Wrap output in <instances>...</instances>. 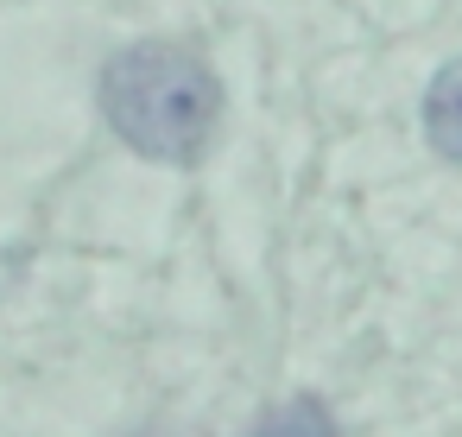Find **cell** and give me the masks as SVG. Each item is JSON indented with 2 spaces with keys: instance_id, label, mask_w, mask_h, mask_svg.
Listing matches in <instances>:
<instances>
[{
  "instance_id": "cell-2",
  "label": "cell",
  "mask_w": 462,
  "mask_h": 437,
  "mask_svg": "<svg viewBox=\"0 0 462 437\" xmlns=\"http://www.w3.org/2000/svg\"><path fill=\"white\" fill-rule=\"evenodd\" d=\"M424 134H430V146L449 165H462V58H449L430 77V89H424Z\"/></svg>"
},
{
  "instance_id": "cell-3",
  "label": "cell",
  "mask_w": 462,
  "mask_h": 437,
  "mask_svg": "<svg viewBox=\"0 0 462 437\" xmlns=\"http://www.w3.org/2000/svg\"><path fill=\"white\" fill-rule=\"evenodd\" d=\"M254 437H336V418H329V405H323V399L298 393V399L273 405V412L254 424Z\"/></svg>"
},
{
  "instance_id": "cell-1",
  "label": "cell",
  "mask_w": 462,
  "mask_h": 437,
  "mask_svg": "<svg viewBox=\"0 0 462 437\" xmlns=\"http://www.w3.org/2000/svg\"><path fill=\"white\" fill-rule=\"evenodd\" d=\"M102 115L108 127L159 165H190L203 159L216 121H222V83L190 45H127L102 70Z\"/></svg>"
}]
</instances>
